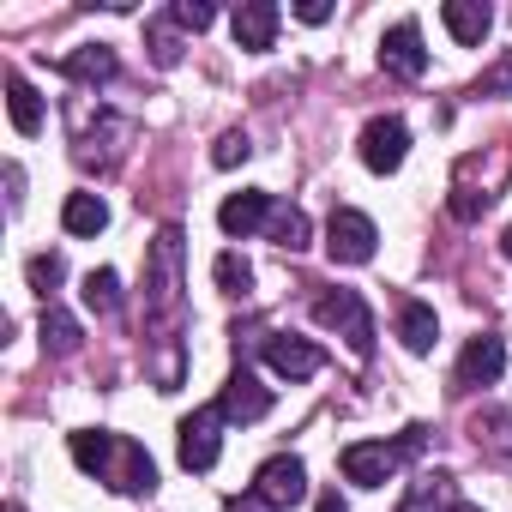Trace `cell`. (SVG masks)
<instances>
[{"mask_svg":"<svg viewBox=\"0 0 512 512\" xmlns=\"http://www.w3.org/2000/svg\"><path fill=\"white\" fill-rule=\"evenodd\" d=\"M145 308L163 320V356H157V368H151V380H157V392H175L181 386V229L169 223V229H157V241H151V260H145Z\"/></svg>","mask_w":512,"mask_h":512,"instance_id":"1","label":"cell"},{"mask_svg":"<svg viewBox=\"0 0 512 512\" xmlns=\"http://www.w3.org/2000/svg\"><path fill=\"white\" fill-rule=\"evenodd\" d=\"M73 464L97 482H109L115 494H157V464L139 440L127 434H109V428H79L73 440Z\"/></svg>","mask_w":512,"mask_h":512,"instance_id":"2","label":"cell"},{"mask_svg":"<svg viewBox=\"0 0 512 512\" xmlns=\"http://www.w3.org/2000/svg\"><path fill=\"white\" fill-rule=\"evenodd\" d=\"M314 314H320V326H332L356 356H374V314H368L362 290H326V296L314 302Z\"/></svg>","mask_w":512,"mask_h":512,"instance_id":"3","label":"cell"},{"mask_svg":"<svg viewBox=\"0 0 512 512\" xmlns=\"http://www.w3.org/2000/svg\"><path fill=\"white\" fill-rule=\"evenodd\" d=\"M374 241H380V229H374L368 211H356V205H338V211H332V223H326V253H332L338 266H368V260H374Z\"/></svg>","mask_w":512,"mask_h":512,"instance_id":"4","label":"cell"},{"mask_svg":"<svg viewBox=\"0 0 512 512\" xmlns=\"http://www.w3.org/2000/svg\"><path fill=\"white\" fill-rule=\"evenodd\" d=\"M253 500L272 506V512H290L296 500H308V464L296 452H278L260 464V476H253Z\"/></svg>","mask_w":512,"mask_h":512,"instance_id":"5","label":"cell"},{"mask_svg":"<svg viewBox=\"0 0 512 512\" xmlns=\"http://www.w3.org/2000/svg\"><path fill=\"white\" fill-rule=\"evenodd\" d=\"M223 428H229L223 404H205V410H193V416L181 422V440H175L181 464H187V470H211V464L223 458Z\"/></svg>","mask_w":512,"mask_h":512,"instance_id":"6","label":"cell"},{"mask_svg":"<svg viewBox=\"0 0 512 512\" xmlns=\"http://www.w3.org/2000/svg\"><path fill=\"white\" fill-rule=\"evenodd\" d=\"M338 464H344V482H356V488H386V482L398 476L404 452L386 446V440H356V446H344Z\"/></svg>","mask_w":512,"mask_h":512,"instance_id":"7","label":"cell"},{"mask_svg":"<svg viewBox=\"0 0 512 512\" xmlns=\"http://www.w3.org/2000/svg\"><path fill=\"white\" fill-rule=\"evenodd\" d=\"M380 67L392 79H422L428 73V49H422V25L416 19H398L386 37H380Z\"/></svg>","mask_w":512,"mask_h":512,"instance_id":"8","label":"cell"},{"mask_svg":"<svg viewBox=\"0 0 512 512\" xmlns=\"http://www.w3.org/2000/svg\"><path fill=\"white\" fill-rule=\"evenodd\" d=\"M404 151H410V127H404L398 115H374V121L362 127V163H368L374 175H392V169L404 163Z\"/></svg>","mask_w":512,"mask_h":512,"instance_id":"9","label":"cell"},{"mask_svg":"<svg viewBox=\"0 0 512 512\" xmlns=\"http://www.w3.org/2000/svg\"><path fill=\"white\" fill-rule=\"evenodd\" d=\"M266 368H272L278 380H314V374L326 368V350L308 344V338H296V332H272V338H266Z\"/></svg>","mask_w":512,"mask_h":512,"instance_id":"10","label":"cell"},{"mask_svg":"<svg viewBox=\"0 0 512 512\" xmlns=\"http://www.w3.org/2000/svg\"><path fill=\"white\" fill-rule=\"evenodd\" d=\"M272 193H260V187H241V193H229L223 205H217V229L229 235V241H241V235H253V229H266L272 223Z\"/></svg>","mask_w":512,"mask_h":512,"instance_id":"11","label":"cell"},{"mask_svg":"<svg viewBox=\"0 0 512 512\" xmlns=\"http://www.w3.org/2000/svg\"><path fill=\"white\" fill-rule=\"evenodd\" d=\"M217 404H223V416H229V422H260V416H272V386H260L247 368H235Z\"/></svg>","mask_w":512,"mask_h":512,"instance_id":"12","label":"cell"},{"mask_svg":"<svg viewBox=\"0 0 512 512\" xmlns=\"http://www.w3.org/2000/svg\"><path fill=\"white\" fill-rule=\"evenodd\" d=\"M229 31H235V49H272V37H278V7L272 0H241L235 7V19H229Z\"/></svg>","mask_w":512,"mask_h":512,"instance_id":"13","label":"cell"},{"mask_svg":"<svg viewBox=\"0 0 512 512\" xmlns=\"http://www.w3.org/2000/svg\"><path fill=\"white\" fill-rule=\"evenodd\" d=\"M500 374H506V344L494 332L470 338V350L458 356V386H494Z\"/></svg>","mask_w":512,"mask_h":512,"instance_id":"14","label":"cell"},{"mask_svg":"<svg viewBox=\"0 0 512 512\" xmlns=\"http://www.w3.org/2000/svg\"><path fill=\"white\" fill-rule=\"evenodd\" d=\"M440 19H446V31H452L464 49H476V43L488 37V25H494L488 0H446V7H440Z\"/></svg>","mask_w":512,"mask_h":512,"instance_id":"15","label":"cell"},{"mask_svg":"<svg viewBox=\"0 0 512 512\" xmlns=\"http://www.w3.org/2000/svg\"><path fill=\"white\" fill-rule=\"evenodd\" d=\"M61 73H67V79H79V85H109L121 67H115V49H109V43H85L79 55H67V61H61Z\"/></svg>","mask_w":512,"mask_h":512,"instance_id":"16","label":"cell"},{"mask_svg":"<svg viewBox=\"0 0 512 512\" xmlns=\"http://www.w3.org/2000/svg\"><path fill=\"white\" fill-rule=\"evenodd\" d=\"M398 338H404V350H410V356H428V350H434V338H440L434 308H428V302H404V308H398Z\"/></svg>","mask_w":512,"mask_h":512,"instance_id":"17","label":"cell"},{"mask_svg":"<svg viewBox=\"0 0 512 512\" xmlns=\"http://www.w3.org/2000/svg\"><path fill=\"white\" fill-rule=\"evenodd\" d=\"M61 223H67V235H103V229H109V205H103V193H67Z\"/></svg>","mask_w":512,"mask_h":512,"instance_id":"18","label":"cell"},{"mask_svg":"<svg viewBox=\"0 0 512 512\" xmlns=\"http://www.w3.org/2000/svg\"><path fill=\"white\" fill-rule=\"evenodd\" d=\"M7 115H13L19 133H37V127H43V97L31 91L25 73H7Z\"/></svg>","mask_w":512,"mask_h":512,"instance_id":"19","label":"cell"},{"mask_svg":"<svg viewBox=\"0 0 512 512\" xmlns=\"http://www.w3.org/2000/svg\"><path fill=\"white\" fill-rule=\"evenodd\" d=\"M458 500H452V476H422L410 494H404V506L398 512H452Z\"/></svg>","mask_w":512,"mask_h":512,"instance_id":"20","label":"cell"},{"mask_svg":"<svg viewBox=\"0 0 512 512\" xmlns=\"http://www.w3.org/2000/svg\"><path fill=\"white\" fill-rule=\"evenodd\" d=\"M43 350H49V356H73V350H79V320L61 314L55 302L43 308Z\"/></svg>","mask_w":512,"mask_h":512,"instance_id":"21","label":"cell"},{"mask_svg":"<svg viewBox=\"0 0 512 512\" xmlns=\"http://www.w3.org/2000/svg\"><path fill=\"white\" fill-rule=\"evenodd\" d=\"M85 308L103 314V320L121 314V278H115L109 266H103V272H85Z\"/></svg>","mask_w":512,"mask_h":512,"instance_id":"22","label":"cell"},{"mask_svg":"<svg viewBox=\"0 0 512 512\" xmlns=\"http://www.w3.org/2000/svg\"><path fill=\"white\" fill-rule=\"evenodd\" d=\"M470 434H476V446H488V452H500V458L512 464V416H506V410L476 416V422H470Z\"/></svg>","mask_w":512,"mask_h":512,"instance_id":"23","label":"cell"},{"mask_svg":"<svg viewBox=\"0 0 512 512\" xmlns=\"http://www.w3.org/2000/svg\"><path fill=\"white\" fill-rule=\"evenodd\" d=\"M145 49H151L157 67H175V61H181V25H175V19H151V25H145Z\"/></svg>","mask_w":512,"mask_h":512,"instance_id":"24","label":"cell"},{"mask_svg":"<svg viewBox=\"0 0 512 512\" xmlns=\"http://www.w3.org/2000/svg\"><path fill=\"white\" fill-rule=\"evenodd\" d=\"M266 229H272V241H278L284 253H302V247H308V217H302L296 205H278Z\"/></svg>","mask_w":512,"mask_h":512,"instance_id":"25","label":"cell"},{"mask_svg":"<svg viewBox=\"0 0 512 512\" xmlns=\"http://www.w3.org/2000/svg\"><path fill=\"white\" fill-rule=\"evenodd\" d=\"M25 278H31V290H37V296H55V290H61V278H67V260H61V253H31Z\"/></svg>","mask_w":512,"mask_h":512,"instance_id":"26","label":"cell"},{"mask_svg":"<svg viewBox=\"0 0 512 512\" xmlns=\"http://www.w3.org/2000/svg\"><path fill=\"white\" fill-rule=\"evenodd\" d=\"M211 272H217V290H223V296H247V290H253V266L241 260V253H217Z\"/></svg>","mask_w":512,"mask_h":512,"instance_id":"27","label":"cell"},{"mask_svg":"<svg viewBox=\"0 0 512 512\" xmlns=\"http://www.w3.org/2000/svg\"><path fill=\"white\" fill-rule=\"evenodd\" d=\"M169 19H175L181 31H205V25L217 19V7H211V0H175V7H169Z\"/></svg>","mask_w":512,"mask_h":512,"instance_id":"28","label":"cell"},{"mask_svg":"<svg viewBox=\"0 0 512 512\" xmlns=\"http://www.w3.org/2000/svg\"><path fill=\"white\" fill-rule=\"evenodd\" d=\"M247 157H253V139H247V133H223V139L211 145V163H217V169H235V163H247Z\"/></svg>","mask_w":512,"mask_h":512,"instance_id":"29","label":"cell"},{"mask_svg":"<svg viewBox=\"0 0 512 512\" xmlns=\"http://www.w3.org/2000/svg\"><path fill=\"white\" fill-rule=\"evenodd\" d=\"M296 19H302V25H326L332 7H326V0H296Z\"/></svg>","mask_w":512,"mask_h":512,"instance_id":"30","label":"cell"},{"mask_svg":"<svg viewBox=\"0 0 512 512\" xmlns=\"http://www.w3.org/2000/svg\"><path fill=\"white\" fill-rule=\"evenodd\" d=\"M476 91H512V67H500V73H488Z\"/></svg>","mask_w":512,"mask_h":512,"instance_id":"31","label":"cell"},{"mask_svg":"<svg viewBox=\"0 0 512 512\" xmlns=\"http://www.w3.org/2000/svg\"><path fill=\"white\" fill-rule=\"evenodd\" d=\"M314 512H350V506H344V494H338V488H326V494L314 500Z\"/></svg>","mask_w":512,"mask_h":512,"instance_id":"32","label":"cell"},{"mask_svg":"<svg viewBox=\"0 0 512 512\" xmlns=\"http://www.w3.org/2000/svg\"><path fill=\"white\" fill-rule=\"evenodd\" d=\"M506 260H512V229H506Z\"/></svg>","mask_w":512,"mask_h":512,"instance_id":"33","label":"cell"},{"mask_svg":"<svg viewBox=\"0 0 512 512\" xmlns=\"http://www.w3.org/2000/svg\"><path fill=\"white\" fill-rule=\"evenodd\" d=\"M452 512H482V506H452Z\"/></svg>","mask_w":512,"mask_h":512,"instance_id":"34","label":"cell"}]
</instances>
